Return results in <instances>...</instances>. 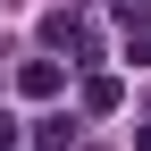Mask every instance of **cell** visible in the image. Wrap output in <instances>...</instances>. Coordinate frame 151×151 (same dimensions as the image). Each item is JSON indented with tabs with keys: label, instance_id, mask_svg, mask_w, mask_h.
Wrapping results in <instances>:
<instances>
[{
	"label": "cell",
	"instance_id": "cell-3",
	"mask_svg": "<svg viewBox=\"0 0 151 151\" xmlns=\"http://www.w3.org/2000/svg\"><path fill=\"white\" fill-rule=\"evenodd\" d=\"M118 101H126V84H118V76H84V109H101V118H109Z\"/></svg>",
	"mask_w": 151,
	"mask_h": 151
},
{
	"label": "cell",
	"instance_id": "cell-1",
	"mask_svg": "<svg viewBox=\"0 0 151 151\" xmlns=\"http://www.w3.org/2000/svg\"><path fill=\"white\" fill-rule=\"evenodd\" d=\"M42 42H50V50H92V34H84L76 9H50V17H42Z\"/></svg>",
	"mask_w": 151,
	"mask_h": 151
},
{
	"label": "cell",
	"instance_id": "cell-4",
	"mask_svg": "<svg viewBox=\"0 0 151 151\" xmlns=\"http://www.w3.org/2000/svg\"><path fill=\"white\" fill-rule=\"evenodd\" d=\"M34 143H42V151H67L76 143V118H34Z\"/></svg>",
	"mask_w": 151,
	"mask_h": 151
},
{
	"label": "cell",
	"instance_id": "cell-2",
	"mask_svg": "<svg viewBox=\"0 0 151 151\" xmlns=\"http://www.w3.org/2000/svg\"><path fill=\"white\" fill-rule=\"evenodd\" d=\"M17 84H25V101H50L67 76H59V59H25V67H17Z\"/></svg>",
	"mask_w": 151,
	"mask_h": 151
},
{
	"label": "cell",
	"instance_id": "cell-5",
	"mask_svg": "<svg viewBox=\"0 0 151 151\" xmlns=\"http://www.w3.org/2000/svg\"><path fill=\"white\" fill-rule=\"evenodd\" d=\"M17 143H25V126H17L9 109H0V151H17Z\"/></svg>",
	"mask_w": 151,
	"mask_h": 151
}]
</instances>
